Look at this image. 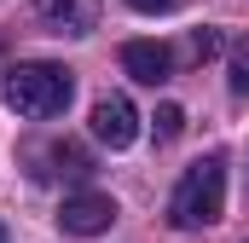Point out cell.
Here are the masks:
<instances>
[{"label":"cell","instance_id":"1","mask_svg":"<svg viewBox=\"0 0 249 243\" xmlns=\"http://www.w3.org/2000/svg\"><path fill=\"white\" fill-rule=\"evenodd\" d=\"M70 93H75V75L64 64H18L6 75V104L29 122H53L70 110Z\"/></svg>","mask_w":249,"mask_h":243},{"label":"cell","instance_id":"2","mask_svg":"<svg viewBox=\"0 0 249 243\" xmlns=\"http://www.w3.org/2000/svg\"><path fill=\"white\" fill-rule=\"evenodd\" d=\"M220 208H226V162L220 156H203V162H191L186 174H180L174 197H168V220L180 232H197V226H214Z\"/></svg>","mask_w":249,"mask_h":243},{"label":"cell","instance_id":"3","mask_svg":"<svg viewBox=\"0 0 249 243\" xmlns=\"http://www.w3.org/2000/svg\"><path fill=\"white\" fill-rule=\"evenodd\" d=\"M116 214H122L116 197H105V191H75V197H64L58 226L70 232V238H99V232H110Z\"/></svg>","mask_w":249,"mask_h":243},{"label":"cell","instance_id":"4","mask_svg":"<svg viewBox=\"0 0 249 243\" xmlns=\"http://www.w3.org/2000/svg\"><path fill=\"white\" fill-rule=\"evenodd\" d=\"M93 139L110 145V151H127V145L139 139V110H133V99L105 93V99L93 104Z\"/></svg>","mask_w":249,"mask_h":243},{"label":"cell","instance_id":"5","mask_svg":"<svg viewBox=\"0 0 249 243\" xmlns=\"http://www.w3.org/2000/svg\"><path fill=\"white\" fill-rule=\"evenodd\" d=\"M35 23L53 29V35H93L99 0H35Z\"/></svg>","mask_w":249,"mask_h":243},{"label":"cell","instance_id":"6","mask_svg":"<svg viewBox=\"0 0 249 243\" xmlns=\"http://www.w3.org/2000/svg\"><path fill=\"white\" fill-rule=\"evenodd\" d=\"M122 69L133 81H145V87H162V81L174 75V52H168L162 41H127L122 47Z\"/></svg>","mask_w":249,"mask_h":243},{"label":"cell","instance_id":"7","mask_svg":"<svg viewBox=\"0 0 249 243\" xmlns=\"http://www.w3.org/2000/svg\"><path fill=\"white\" fill-rule=\"evenodd\" d=\"M53 162H58V174H70V180H87L93 174V156L75 145V139H64V145H53Z\"/></svg>","mask_w":249,"mask_h":243},{"label":"cell","instance_id":"8","mask_svg":"<svg viewBox=\"0 0 249 243\" xmlns=\"http://www.w3.org/2000/svg\"><path fill=\"white\" fill-rule=\"evenodd\" d=\"M220 52V35L214 29H191V41H186V52H180V64H209Z\"/></svg>","mask_w":249,"mask_h":243},{"label":"cell","instance_id":"9","mask_svg":"<svg viewBox=\"0 0 249 243\" xmlns=\"http://www.w3.org/2000/svg\"><path fill=\"white\" fill-rule=\"evenodd\" d=\"M157 139H162V145H168V139H180V133H186V110H180V104H157Z\"/></svg>","mask_w":249,"mask_h":243},{"label":"cell","instance_id":"10","mask_svg":"<svg viewBox=\"0 0 249 243\" xmlns=\"http://www.w3.org/2000/svg\"><path fill=\"white\" fill-rule=\"evenodd\" d=\"M232 93H238V99H249V41H238V47H232Z\"/></svg>","mask_w":249,"mask_h":243},{"label":"cell","instance_id":"11","mask_svg":"<svg viewBox=\"0 0 249 243\" xmlns=\"http://www.w3.org/2000/svg\"><path fill=\"white\" fill-rule=\"evenodd\" d=\"M127 6H133V12H174L180 0H127Z\"/></svg>","mask_w":249,"mask_h":243},{"label":"cell","instance_id":"12","mask_svg":"<svg viewBox=\"0 0 249 243\" xmlns=\"http://www.w3.org/2000/svg\"><path fill=\"white\" fill-rule=\"evenodd\" d=\"M0 243H6V226H0Z\"/></svg>","mask_w":249,"mask_h":243}]
</instances>
